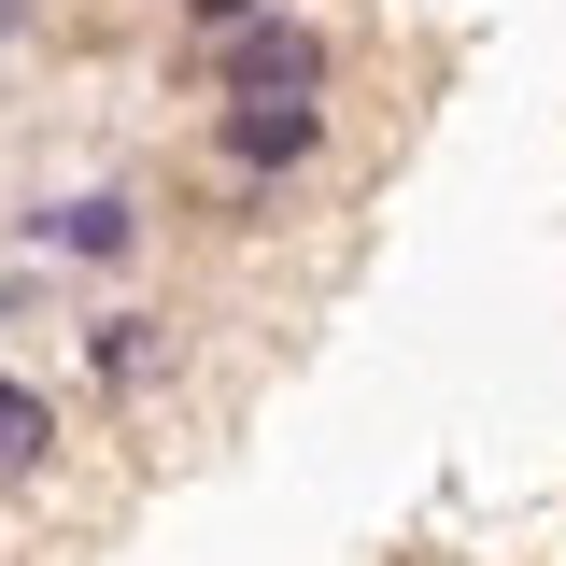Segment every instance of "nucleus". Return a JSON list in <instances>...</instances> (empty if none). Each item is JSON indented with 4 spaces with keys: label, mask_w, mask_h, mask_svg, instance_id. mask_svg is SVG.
Returning a JSON list of instances; mask_svg holds the SVG:
<instances>
[{
    "label": "nucleus",
    "mask_w": 566,
    "mask_h": 566,
    "mask_svg": "<svg viewBox=\"0 0 566 566\" xmlns=\"http://www.w3.org/2000/svg\"><path fill=\"white\" fill-rule=\"evenodd\" d=\"M43 468H57V397L0 368V495H14V482H43Z\"/></svg>",
    "instance_id": "5"
},
{
    "label": "nucleus",
    "mask_w": 566,
    "mask_h": 566,
    "mask_svg": "<svg viewBox=\"0 0 566 566\" xmlns=\"http://www.w3.org/2000/svg\"><path fill=\"white\" fill-rule=\"evenodd\" d=\"M212 156H227L241 185H297V170L326 156V99H227V114H212Z\"/></svg>",
    "instance_id": "2"
},
{
    "label": "nucleus",
    "mask_w": 566,
    "mask_h": 566,
    "mask_svg": "<svg viewBox=\"0 0 566 566\" xmlns=\"http://www.w3.org/2000/svg\"><path fill=\"white\" fill-rule=\"evenodd\" d=\"M43 255H71V270H128V255H142V199H128V185H99V199L43 212Z\"/></svg>",
    "instance_id": "3"
},
{
    "label": "nucleus",
    "mask_w": 566,
    "mask_h": 566,
    "mask_svg": "<svg viewBox=\"0 0 566 566\" xmlns=\"http://www.w3.org/2000/svg\"><path fill=\"white\" fill-rule=\"evenodd\" d=\"M185 29H241V14H270V0H170Z\"/></svg>",
    "instance_id": "6"
},
{
    "label": "nucleus",
    "mask_w": 566,
    "mask_h": 566,
    "mask_svg": "<svg viewBox=\"0 0 566 566\" xmlns=\"http://www.w3.org/2000/svg\"><path fill=\"white\" fill-rule=\"evenodd\" d=\"M199 85H227V99H326V85H340V43L270 0V14H241V29L199 43Z\"/></svg>",
    "instance_id": "1"
},
{
    "label": "nucleus",
    "mask_w": 566,
    "mask_h": 566,
    "mask_svg": "<svg viewBox=\"0 0 566 566\" xmlns=\"http://www.w3.org/2000/svg\"><path fill=\"white\" fill-rule=\"evenodd\" d=\"M156 368H170V312H99V326H85V382H99V397H142Z\"/></svg>",
    "instance_id": "4"
},
{
    "label": "nucleus",
    "mask_w": 566,
    "mask_h": 566,
    "mask_svg": "<svg viewBox=\"0 0 566 566\" xmlns=\"http://www.w3.org/2000/svg\"><path fill=\"white\" fill-rule=\"evenodd\" d=\"M0 326H14V297H0Z\"/></svg>",
    "instance_id": "7"
}]
</instances>
